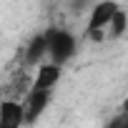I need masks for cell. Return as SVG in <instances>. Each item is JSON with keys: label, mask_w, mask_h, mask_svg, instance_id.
I'll list each match as a JSON object with an SVG mask.
<instances>
[{"label": "cell", "mask_w": 128, "mask_h": 128, "mask_svg": "<svg viewBox=\"0 0 128 128\" xmlns=\"http://www.w3.org/2000/svg\"><path fill=\"white\" fill-rule=\"evenodd\" d=\"M45 48H48L50 63L63 66V63L70 60V55L76 53V38L68 30H50L45 35Z\"/></svg>", "instance_id": "cell-1"}, {"label": "cell", "mask_w": 128, "mask_h": 128, "mask_svg": "<svg viewBox=\"0 0 128 128\" xmlns=\"http://www.w3.org/2000/svg\"><path fill=\"white\" fill-rule=\"evenodd\" d=\"M23 123H25L23 100L3 98L0 100V128H23Z\"/></svg>", "instance_id": "cell-2"}, {"label": "cell", "mask_w": 128, "mask_h": 128, "mask_svg": "<svg viewBox=\"0 0 128 128\" xmlns=\"http://www.w3.org/2000/svg\"><path fill=\"white\" fill-rule=\"evenodd\" d=\"M118 10H120V8H118V3H110V0H106V3H98V5L93 8V13H90L88 33H90V35H96V33H100L103 28H108Z\"/></svg>", "instance_id": "cell-3"}, {"label": "cell", "mask_w": 128, "mask_h": 128, "mask_svg": "<svg viewBox=\"0 0 128 128\" xmlns=\"http://www.w3.org/2000/svg\"><path fill=\"white\" fill-rule=\"evenodd\" d=\"M50 103V90H33L25 96V103H23V113H25V123H35V118L48 108Z\"/></svg>", "instance_id": "cell-4"}, {"label": "cell", "mask_w": 128, "mask_h": 128, "mask_svg": "<svg viewBox=\"0 0 128 128\" xmlns=\"http://www.w3.org/2000/svg\"><path fill=\"white\" fill-rule=\"evenodd\" d=\"M60 80V66L55 63H40L35 78H33V90H53Z\"/></svg>", "instance_id": "cell-5"}, {"label": "cell", "mask_w": 128, "mask_h": 128, "mask_svg": "<svg viewBox=\"0 0 128 128\" xmlns=\"http://www.w3.org/2000/svg\"><path fill=\"white\" fill-rule=\"evenodd\" d=\"M43 55H48V48H45V35H38V38H33V40H30L28 53H25V60H28V63H38V66H40Z\"/></svg>", "instance_id": "cell-6"}, {"label": "cell", "mask_w": 128, "mask_h": 128, "mask_svg": "<svg viewBox=\"0 0 128 128\" xmlns=\"http://www.w3.org/2000/svg\"><path fill=\"white\" fill-rule=\"evenodd\" d=\"M126 25H128V15H126V10H118L116 13V18L110 20V38H120L123 33H126Z\"/></svg>", "instance_id": "cell-7"}]
</instances>
